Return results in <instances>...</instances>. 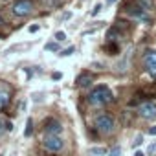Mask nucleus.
Instances as JSON below:
<instances>
[{
	"label": "nucleus",
	"instance_id": "nucleus-1",
	"mask_svg": "<svg viewBox=\"0 0 156 156\" xmlns=\"http://www.w3.org/2000/svg\"><path fill=\"white\" fill-rule=\"evenodd\" d=\"M110 101H112V92H110V88L105 87V85L96 87V88L90 92V96H88V103L94 105V107H101V105H107V103H110Z\"/></svg>",
	"mask_w": 156,
	"mask_h": 156
},
{
	"label": "nucleus",
	"instance_id": "nucleus-2",
	"mask_svg": "<svg viewBox=\"0 0 156 156\" xmlns=\"http://www.w3.org/2000/svg\"><path fill=\"white\" fill-rule=\"evenodd\" d=\"M96 129L101 134H112L116 129V119L110 114H99L96 118Z\"/></svg>",
	"mask_w": 156,
	"mask_h": 156
},
{
	"label": "nucleus",
	"instance_id": "nucleus-3",
	"mask_svg": "<svg viewBox=\"0 0 156 156\" xmlns=\"http://www.w3.org/2000/svg\"><path fill=\"white\" fill-rule=\"evenodd\" d=\"M33 9H35V4L31 0H17L13 4V8H11L15 17H28V15L33 13Z\"/></svg>",
	"mask_w": 156,
	"mask_h": 156
},
{
	"label": "nucleus",
	"instance_id": "nucleus-4",
	"mask_svg": "<svg viewBox=\"0 0 156 156\" xmlns=\"http://www.w3.org/2000/svg\"><path fill=\"white\" fill-rule=\"evenodd\" d=\"M140 116L143 119H154L156 118V101H143L140 105Z\"/></svg>",
	"mask_w": 156,
	"mask_h": 156
},
{
	"label": "nucleus",
	"instance_id": "nucleus-5",
	"mask_svg": "<svg viewBox=\"0 0 156 156\" xmlns=\"http://www.w3.org/2000/svg\"><path fill=\"white\" fill-rule=\"evenodd\" d=\"M143 64H145V70L156 77V50H147L145 55H143Z\"/></svg>",
	"mask_w": 156,
	"mask_h": 156
},
{
	"label": "nucleus",
	"instance_id": "nucleus-6",
	"mask_svg": "<svg viewBox=\"0 0 156 156\" xmlns=\"http://www.w3.org/2000/svg\"><path fill=\"white\" fill-rule=\"evenodd\" d=\"M127 13L130 15V17H134V19H138V20H141L143 24H151L152 22V19H151V15H149V11H145V9H141L138 4L136 6H132V8H129L127 9Z\"/></svg>",
	"mask_w": 156,
	"mask_h": 156
},
{
	"label": "nucleus",
	"instance_id": "nucleus-7",
	"mask_svg": "<svg viewBox=\"0 0 156 156\" xmlns=\"http://www.w3.org/2000/svg\"><path fill=\"white\" fill-rule=\"evenodd\" d=\"M44 147H46L48 151H51V152H57V151H61V149L64 147V141H62L57 134H48V136L44 138Z\"/></svg>",
	"mask_w": 156,
	"mask_h": 156
},
{
	"label": "nucleus",
	"instance_id": "nucleus-8",
	"mask_svg": "<svg viewBox=\"0 0 156 156\" xmlns=\"http://www.w3.org/2000/svg\"><path fill=\"white\" fill-rule=\"evenodd\" d=\"M44 130L48 132V134H61L62 132V125L57 121V119H48L46 123H44Z\"/></svg>",
	"mask_w": 156,
	"mask_h": 156
},
{
	"label": "nucleus",
	"instance_id": "nucleus-9",
	"mask_svg": "<svg viewBox=\"0 0 156 156\" xmlns=\"http://www.w3.org/2000/svg\"><path fill=\"white\" fill-rule=\"evenodd\" d=\"M77 87L79 88H87V87H90V83H92V75L88 73V72H85V73H81L79 77H77Z\"/></svg>",
	"mask_w": 156,
	"mask_h": 156
},
{
	"label": "nucleus",
	"instance_id": "nucleus-10",
	"mask_svg": "<svg viewBox=\"0 0 156 156\" xmlns=\"http://www.w3.org/2000/svg\"><path fill=\"white\" fill-rule=\"evenodd\" d=\"M11 130H13V123L6 118H0V136L6 132H11Z\"/></svg>",
	"mask_w": 156,
	"mask_h": 156
},
{
	"label": "nucleus",
	"instance_id": "nucleus-11",
	"mask_svg": "<svg viewBox=\"0 0 156 156\" xmlns=\"http://www.w3.org/2000/svg\"><path fill=\"white\" fill-rule=\"evenodd\" d=\"M136 4H138L141 9H145V11L154 9V0H136Z\"/></svg>",
	"mask_w": 156,
	"mask_h": 156
},
{
	"label": "nucleus",
	"instance_id": "nucleus-12",
	"mask_svg": "<svg viewBox=\"0 0 156 156\" xmlns=\"http://www.w3.org/2000/svg\"><path fill=\"white\" fill-rule=\"evenodd\" d=\"M88 154L90 156H105L107 154V149H103V147H92L88 151Z\"/></svg>",
	"mask_w": 156,
	"mask_h": 156
},
{
	"label": "nucleus",
	"instance_id": "nucleus-13",
	"mask_svg": "<svg viewBox=\"0 0 156 156\" xmlns=\"http://www.w3.org/2000/svg\"><path fill=\"white\" fill-rule=\"evenodd\" d=\"M118 37H119V30H118V28H112V30H108V33H107V39H108V42H114Z\"/></svg>",
	"mask_w": 156,
	"mask_h": 156
},
{
	"label": "nucleus",
	"instance_id": "nucleus-14",
	"mask_svg": "<svg viewBox=\"0 0 156 156\" xmlns=\"http://www.w3.org/2000/svg\"><path fill=\"white\" fill-rule=\"evenodd\" d=\"M44 4H46V8H61L62 4H64V0H44Z\"/></svg>",
	"mask_w": 156,
	"mask_h": 156
},
{
	"label": "nucleus",
	"instance_id": "nucleus-15",
	"mask_svg": "<svg viewBox=\"0 0 156 156\" xmlns=\"http://www.w3.org/2000/svg\"><path fill=\"white\" fill-rule=\"evenodd\" d=\"M8 101H9V94L4 92V90H0V108H4L8 105Z\"/></svg>",
	"mask_w": 156,
	"mask_h": 156
},
{
	"label": "nucleus",
	"instance_id": "nucleus-16",
	"mask_svg": "<svg viewBox=\"0 0 156 156\" xmlns=\"http://www.w3.org/2000/svg\"><path fill=\"white\" fill-rule=\"evenodd\" d=\"M31 134H33V119L30 118V119H28V125H26V130H24V136L30 138Z\"/></svg>",
	"mask_w": 156,
	"mask_h": 156
},
{
	"label": "nucleus",
	"instance_id": "nucleus-17",
	"mask_svg": "<svg viewBox=\"0 0 156 156\" xmlns=\"http://www.w3.org/2000/svg\"><path fill=\"white\" fill-rule=\"evenodd\" d=\"M44 48H46L48 51H57V50H59V44H57V42H48Z\"/></svg>",
	"mask_w": 156,
	"mask_h": 156
},
{
	"label": "nucleus",
	"instance_id": "nucleus-18",
	"mask_svg": "<svg viewBox=\"0 0 156 156\" xmlns=\"http://www.w3.org/2000/svg\"><path fill=\"white\" fill-rule=\"evenodd\" d=\"M101 9H103V6H101V4H96V6H94V9L90 11V15H92V17H96V15H99V13H101Z\"/></svg>",
	"mask_w": 156,
	"mask_h": 156
},
{
	"label": "nucleus",
	"instance_id": "nucleus-19",
	"mask_svg": "<svg viewBox=\"0 0 156 156\" xmlns=\"http://www.w3.org/2000/svg\"><path fill=\"white\" fill-rule=\"evenodd\" d=\"M55 39H57V42H62V41H66V33L64 31H57L55 33Z\"/></svg>",
	"mask_w": 156,
	"mask_h": 156
},
{
	"label": "nucleus",
	"instance_id": "nucleus-20",
	"mask_svg": "<svg viewBox=\"0 0 156 156\" xmlns=\"http://www.w3.org/2000/svg\"><path fill=\"white\" fill-rule=\"evenodd\" d=\"M141 143H143V136H141V134H138V136H136V140L132 141V147H140Z\"/></svg>",
	"mask_w": 156,
	"mask_h": 156
},
{
	"label": "nucleus",
	"instance_id": "nucleus-21",
	"mask_svg": "<svg viewBox=\"0 0 156 156\" xmlns=\"http://www.w3.org/2000/svg\"><path fill=\"white\" fill-rule=\"evenodd\" d=\"M73 51H75V48H73V46H70V48H66V50H62V51H61V55H62V57H66V55H72Z\"/></svg>",
	"mask_w": 156,
	"mask_h": 156
},
{
	"label": "nucleus",
	"instance_id": "nucleus-22",
	"mask_svg": "<svg viewBox=\"0 0 156 156\" xmlns=\"http://www.w3.org/2000/svg\"><path fill=\"white\" fill-rule=\"evenodd\" d=\"M107 50L110 51V55H116V53H118V46H116V44H108Z\"/></svg>",
	"mask_w": 156,
	"mask_h": 156
},
{
	"label": "nucleus",
	"instance_id": "nucleus-23",
	"mask_svg": "<svg viewBox=\"0 0 156 156\" xmlns=\"http://www.w3.org/2000/svg\"><path fill=\"white\" fill-rule=\"evenodd\" d=\"M108 156H121V149H119V147H114V149L108 152Z\"/></svg>",
	"mask_w": 156,
	"mask_h": 156
},
{
	"label": "nucleus",
	"instance_id": "nucleus-24",
	"mask_svg": "<svg viewBox=\"0 0 156 156\" xmlns=\"http://www.w3.org/2000/svg\"><path fill=\"white\" fill-rule=\"evenodd\" d=\"M51 77H53V79L57 81V79H61V77H62V73H61V72H55V73H53Z\"/></svg>",
	"mask_w": 156,
	"mask_h": 156
},
{
	"label": "nucleus",
	"instance_id": "nucleus-25",
	"mask_svg": "<svg viewBox=\"0 0 156 156\" xmlns=\"http://www.w3.org/2000/svg\"><path fill=\"white\" fill-rule=\"evenodd\" d=\"M30 31H31V33H37V31H39V26H37V24H35V26H31V28H30Z\"/></svg>",
	"mask_w": 156,
	"mask_h": 156
},
{
	"label": "nucleus",
	"instance_id": "nucleus-26",
	"mask_svg": "<svg viewBox=\"0 0 156 156\" xmlns=\"http://www.w3.org/2000/svg\"><path fill=\"white\" fill-rule=\"evenodd\" d=\"M149 134H151V136H156V127H151V129H149Z\"/></svg>",
	"mask_w": 156,
	"mask_h": 156
},
{
	"label": "nucleus",
	"instance_id": "nucleus-27",
	"mask_svg": "<svg viewBox=\"0 0 156 156\" xmlns=\"http://www.w3.org/2000/svg\"><path fill=\"white\" fill-rule=\"evenodd\" d=\"M70 17H72V13H64V15H62V20H66V19H70Z\"/></svg>",
	"mask_w": 156,
	"mask_h": 156
},
{
	"label": "nucleus",
	"instance_id": "nucleus-28",
	"mask_svg": "<svg viewBox=\"0 0 156 156\" xmlns=\"http://www.w3.org/2000/svg\"><path fill=\"white\" fill-rule=\"evenodd\" d=\"M154 149H156V145H154V143H152V145H151V147H149V154H152V151H154Z\"/></svg>",
	"mask_w": 156,
	"mask_h": 156
},
{
	"label": "nucleus",
	"instance_id": "nucleus-29",
	"mask_svg": "<svg viewBox=\"0 0 156 156\" xmlns=\"http://www.w3.org/2000/svg\"><path fill=\"white\" fill-rule=\"evenodd\" d=\"M134 156H145V154H143L141 151H136V152H134Z\"/></svg>",
	"mask_w": 156,
	"mask_h": 156
},
{
	"label": "nucleus",
	"instance_id": "nucleus-30",
	"mask_svg": "<svg viewBox=\"0 0 156 156\" xmlns=\"http://www.w3.org/2000/svg\"><path fill=\"white\" fill-rule=\"evenodd\" d=\"M116 2V0H107V4H114Z\"/></svg>",
	"mask_w": 156,
	"mask_h": 156
},
{
	"label": "nucleus",
	"instance_id": "nucleus-31",
	"mask_svg": "<svg viewBox=\"0 0 156 156\" xmlns=\"http://www.w3.org/2000/svg\"><path fill=\"white\" fill-rule=\"evenodd\" d=\"M2 24H4V20H2V17H0V26H2Z\"/></svg>",
	"mask_w": 156,
	"mask_h": 156
}]
</instances>
